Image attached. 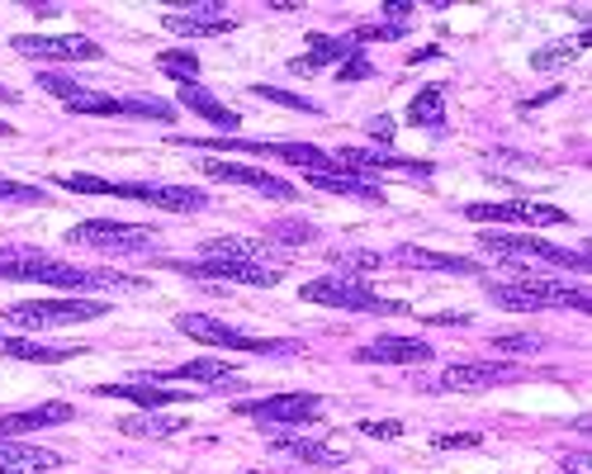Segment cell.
<instances>
[{"instance_id":"cell-1","label":"cell","mask_w":592,"mask_h":474,"mask_svg":"<svg viewBox=\"0 0 592 474\" xmlns=\"http://www.w3.org/2000/svg\"><path fill=\"white\" fill-rule=\"evenodd\" d=\"M0 280L53 285V290H148V280L124 276V270H85L67 266L48 252H0Z\"/></svg>"},{"instance_id":"cell-2","label":"cell","mask_w":592,"mask_h":474,"mask_svg":"<svg viewBox=\"0 0 592 474\" xmlns=\"http://www.w3.org/2000/svg\"><path fill=\"white\" fill-rule=\"evenodd\" d=\"M488 299L516 313H536V309H588V294L559 280H531L522 276L516 285H488Z\"/></svg>"},{"instance_id":"cell-3","label":"cell","mask_w":592,"mask_h":474,"mask_svg":"<svg viewBox=\"0 0 592 474\" xmlns=\"http://www.w3.org/2000/svg\"><path fill=\"white\" fill-rule=\"evenodd\" d=\"M303 299H309V304H327V309H351V313H403L398 299L374 294L365 280H351V276L309 280L303 285Z\"/></svg>"},{"instance_id":"cell-4","label":"cell","mask_w":592,"mask_h":474,"mask_svg":"<svg viewBox=\"0 0 592 474\" xmlns=\"http://www.w3.org/2000/svg\"><path fill=\"white\" fill-rule=\"evenodd\" d=\"M176 327L195 342H209V347H233V351H256V356H299V342H262V337H247L219 319H205V313H181Z\"/></svg>"},{"instance_id":"cell-5","label":"cell","mask_w":592,"mask_h":474,"mask_svg":"<svg viewBox=\"0 0 592 474\" xmlns=\"http://www.w3.org/2000/svg\"><path fill=\"white\" fill-rule=\"evenodd\" d=\"M484 252H498L508 262H545V266H565V270H583L592 266L588 252H573V247H555V242H541V238H522V233H484Z\"/></svg>"},{"instance_id":"cell-6","label":"cell","mask_w":592,"mask_h":474,"mask_svg":"<svg viewBox=\"0 0 592 474\" xmlns=\"http://www.w3.org/2000/svg\"><path fill=\"white\" fill-rule=\"evenodd\" d=\"M105 313L95 299H24V304L5 309L10 327H62V323H91Z\"/></svg>"},{"instance_id":"cell-7","label":"cell","mask_w":592,"mask_h":474,"mask_svg":"<svg viewBox=\"0 0 592 474\" xmlns=\"http://www.w3.org/2000/svg\"><path fill=\"white\" fill-rule=\"evenodd\" d=\"M67 242H77V247H100V252H148L152 242H156V228H148V223L91 219V223L71 228Z\"/></svg>"},{"instance_id":"cell-8","label":"cell","mask_w":592,"mask_h":474,"mask_svg":"<svg viewBox=\"0 0 592 474\" xmlns=\"http://www.w3.org/2000/svg\"><path fill=\"white\" fill-rule=\"evenodd\" d=\"M10 48L34 62H100V43L85 34H20L10 38Z\"/></svg>"},{"instance_id":"cell-9","label":"cell","mask_w":592,"mask_h":474,"mask_svg":"<svg viewBox=\"0 0 592 474\" xmlns=\"http://www.w3.org/2000/svg\"><path fill=\"white\" fill-rule=\"evenodd\" d=\"M469 223H522V228H550V223H573V213L555 205H531V199H508V205H465Z\"/></svg>"},{"instance_id":"cell-10","label":"cell","mask_w":592,"mask_h":474,"mask_svg":"<svg viewBox=\"0 0 592 474\" xmlns=\"http://www.w3.org/2000/svg\"><path fill=\"white\" fill-rule=\"evenodd\" d=\"M109 195L119 199H142V205H156V209H171V213H199L209 205L205 190L195 185H148V181H109Z\"/></svg>"},{"instance_id":"cell-11","label":"cell","mask_w":592,"mask_h":474,"mask_svg":"<svg viewBox=\"0 0 592 474\" xmlns=\"http://www.w3.org/2000/svg\"><path fill=\"white\" fill-rule=\"evenodd\" d=\"M233 413L256 423H313L323 413V398L317 394H270L256 398V404H233Z\"/></svg>"},{"instance_id":"cell-12","label":"cell","mask_w":592,"mask_h":474,"mask_svg":"<svg viewBox=\"0 0 592 474\" xmlns=\"http://www.w3.org/2000/svg\"><path fill=\"white\" fill-rule=\"evenodd\" d=\"M38 85H43L48 95L62 100L67 109H77V114H124V100L100 95V91H85L81 81L62 77V71H38Z\"/></svg>"},{"instance_id":"cell-13","label":"cell","mask_w":592,"mask_h":474,"mask_svg":"<svg viewBox=\"0 0 592 474\" xmlns=\"http://www.w3.org/2000/svg\"><path fill=\"white\" fill-rule=\"evenodd\" d=\"M185 270H190V276H205V280L256 285V290H270V285H280V276H285V266H266V262H190Z\"/></svg>"},{"instance_id":"cell-14","label":"cell","mask_w":592,"mask_h":474,"mask_svg":"<svg viewBox=\"0 0 592 474\" xmlns=\"http://www.w3.org/2000/svg\"><path fill=\"white\" fill-rule=\"evenodd\" d=\"M356 361H370V366H427L431 361V347H427V342H417V337L384 333V337H374L370 347H360Z\"/></svg>"},{"instance_id":"cell-15","label":"cell","mask_w":592,"mask_h":474,"mask_svg":"<svg viewBox=\"0 0 592 474\" xmlns=\"http://www.w3.org/2000/svg\"><path fill=\"white\" fill-rule=\"evenodd\" d=\"M199 171L213 181H223V185H247V190H262V195H276V199H294V185L290 181H280V176H266V171H256V166H237V162H199Z\"/></svg>"},{"instance_id":"cell-16","label":"cell","mask_w":592,"mask_h":474,"mask_svg":"<svg viewBox=\"0 0 592 474\" xmlns=\"http://www.w3.org/2000/svg\"><path fill=\"white\" fill-rule=\"evenodd\" d=\"M516 380V366H498V361H474V366H445L437 390H494V384Z\"/></svg>"},{"instance_id":"cell-17","label":"cell","mask_w":592,"mask_h":474,"mask_svg":"<svg viewBox=\"0 0 592 474\" xmlns=\"http://www.w3.org/2000/svg\"><path fill=\"white\" fill-rule=\"evenodd\" d=\"M309 185L313 190H332V195H351V199H370V205H380L384 190L374 185L370 176H360L351 166H323V171H309Z\"/></svg>"},{"instance_id":"cell-18","label":"cell","mask_w":592,"mask_h":474,"mask_svg":"<svg viewBox=\"0 0 592 474\" xmlns=\"http://www.w3.org/2000/svg\"><path fill=\"white\" fill-rule=\"evenodd\" d=\"M351 171H403V176H431V162H413V157H398V152H370V148H341L337 152Z\"/></svg>"},{"instance_id":"cell-19","label":"cell","mask_w":592,"mask_h":474,"mask_svg":"<svg viewBox=\"0 0 592 474\" xmlns=\"http://www.w3.org/2000/svg\"><path fill=\"white\" fill-rule=\"evenodd\" d=\"M199 262H266V266H285L276 262V252L256 238H209L199 247Z\"/></svg>"},{"instance_id":"cell-20","label":"cell","mask_w":592,"mask_h":474,"mask_svg":"<svg viewBox=\"0 0 592 474\" xmlns=\"http://www.w3.org/2000/svg\"><path fill=\"white\" fill-rule=\"evenodd\" d=\"M162 24L171 28V34H181V38H213V34H228V28H233V20H228L223 10H213V5L162 14Z\"/></svg>"},{"instance_id":"cell-21","label":"cell","mask_w":592,"mask_h":474,"mask_svg":"<svg viewBox=\"0 0 592 474\" xmlns=\"http://www.w3.org/2000/svg\"><path fill=\"white\" fill-rule=\"evenodd\" d=\"M95 394H105V398H128V404H138V408H166V404H190V394H176V390H162V384H142V380H124V384H100Z\"/></svg>"},{"instance_id":"cell-22","label":"cell","mask_w":592,"mask_h":474,"mask_svg":"<svg viewBox=\"0 0 592 474\" xmlns=\"http://www.w3.org/2000/svg\"><path fill=\"white\" fill-rule=\"evenodd\" d=\"M71 404H38V408H24V413H5L0 418V441L5 437H24V432H38V427H57V423H71Z\"/></svg>"},{"instance_id":"cell-23","label":"cell","mask_w":592,"mask_h":474,"mask_svg":"<svg viewBox=\"0 0 592 474\" xmlns=\"http://www.w3.org/2000/svg\"><path fill=\"white\" fill-rule=\"evenodd\" d=\"M62 455L48 447H28V441H0V474H34V470H57Z\"/></svg>"},{"instance_id":"cell-24","label":"cell","mask_w":592,"mask_h":474,"mask_svg":"<svg viewBox=\"0 0 592 474\" xmlns=\"http://www.w3.org/2000/svg\"><path fill=\"white\" fill-rule=\"evenodd\" d=\"M162 380H195V384H242L233 366L223 361H190V366H171V370H152V375H142V384H162Z\"/></svg>"},{"instance_id":"cell-25","label":"cell","mask_w":592,"mask_h":474,"mask_svg":"<svg viewBox=\"0 0 592 474\" xmlns=\"http://www.w3.org/2000/svg\"><path fill=\"white\" fill-rule=\"evenodd\" d=\"M356 48H351V38H327V34H309V53L294 57L290 71H299V77H313L323 62H346Z\"/></svg>"},{"instance_id":"cell-26","label":"cell","mask_w":592,"mask_h":474,"mask_svg":"<svg viewBox=\"0 0 592 474\" xmlns=\"http://www.w3.org/2000/svg\"><path fill=\"white\" fill-rule=\"evenodd\" d=\"M270 447L285 451V455H294V461H303V465H323V470L346 465V451L327 447V441H309V437H276Z\"/></svg>"},{"instance_id":"cell-27","label":"cell","mask_w":592,"mask_h":474,"mask_svg":"<svg viewBox=\"0 0 592 474\" xmlns=\"http://www.w3.org/2000/svg\"><path fill=\"white\" fill-rule=\"evenodd\" d=\"M0 356H10V361H71V356H81V347H48V342H28V337H0Z\"/></svg>"},{"instance_id":"cell-28","label":"cell","mask_w":592,"mask_h":474,"mask_svg":"<svg viewBox=\"0 0 592 474\" xmlns=\"http://www.w3.org/2000/svg\"><path fill=\"white\" fill-rule=\"evenodd\" d=\"M398 266H417V270H455V276H474L479 262H465V256H445V252H427V247H398L394 256Z\"/></svg>"},{"instance_id":"cell-29","label":"cell","mask_w":592,"mask_h":474,"mask_svg":"<svg viewBox=\"0 0 592 474\" xmlns=\"http://www.w3.org/2000/svg\"><path fill=\"white\" fill-rule=\"evenodd\" d=\"M185 418H176V413H134V418H124L119 423V432L124 437H176L185 432Z\"/></svg>"},{"instance_id":"cell-30","label":"cell","mask_w":592,"mask_h":474,"mask_svg":"<svg viewBox=\"0 0 592 474\" xmlns=\"http://www.w3.org/2000/svg\"><path fill=\"white\" fill-rule=\"evenodd\" d=\"M181 100H185V109H195L199 119H209L213 128H237V114L228 105H219L205 85H181Z\"/></svg>"},{"instance_id":"cell-31","label":"cell","mask_w":592,"mask_h":474,"mask_svg":"<svg viewBox=\"0 0 592 474\" xmlns=\"http://www.w3.org/2000/svg\"><path fill=\"white\" fill-rule=\"evenodd\" d=\"M408 124H417V128H445V95H441V85L417 91V100L408 105Z\"/></svg>"},{"instance_id":"cell-32","label":"cell","mask_w":592,"mask_h":474,"mask_svg":"<svg viewBox=\"0 0 592 474\" xmlns=\"http://www.w3.org/2000/svg\"><path fill=\"white\" fill-rule=\"evenodd\" d=\"M266 157H280V162H294V166H303V171L332 166V157H327L323 148H309V142H270Z\"/></svg>"},{"instance_id":"cell-33","label":"cell","mask_w":592,"mask_h":474,"mask_svg":"<svg viewBox=\"0 0 592 474\" xmlns=\"http://www.w3.org/2000/svg\"><path fill=\"white\" fill-rule=\"evenodd\" d=\"M156 67H162L166 77H176L181 85L199 81V57H190V53H162V57H156Z\"/></svg>"},{"instance_id":"cell-34","label":"cell","mask_w":592,"mask_h":474,"mask_svg":"<svg viewBox=\"0 0 592 474\" xmlns=\"http://www.w3.org/2000/svg\"><path fill=\"white\" fill-rule=\"evenodd\" d=\"M573 53H579V43H555V48H541L536 57H531V67L536 71H555V67H565V62H573Z\"/></svg>"},{"instance_id":"cell-35","label":"cell","mask_w":592,"mask_h":474,"mask_svg":"<svg viewBox=\"0 0 592 474\" xmlns=\"http://www.w3.org/2000/svg\"><path fill=\"white\" fill-rule=\"evenodd\" d=\"M0 199L5 205H43L48 190H38V185H24V181H0Z\"/></svg>"},{"instance_id":"cell-36","label":"cell","mask_w":592,"mask_h":474,"mask_svg":"<svg viewBox=\"0 0 592 474\" xmlns=\"http://www.w3.org/2000/svg\"><path fill=\"white\" fill-rule=\"evenodd\" d=\"M270 233H276V242H290V247H299V242H313L317 233H313V223H303V219H280L276 228H270Z\"/></svg>"},{"instance_id":"cell-37","label":"cell","mask_w":592,"mask_h":474,"mask_svg":"<svg viewBox=\"0 0 592 474\" xmlns=\"http://www.w3.org/2000/svg\"><path fill=\"white\" fill-rule=\"evenodd\" d=\"M256 95H262V100H270V105L299 109V114H317V105H313V100H299V95H290V91H276V85H256Z\"/></svg>"},{"instance_id":"cell-38","label":"cell","mask_w":592,"mask_h":474,"mask_svg":"<svg viewBox=\"0 0 592 474\" xmlns=\"http://www.w3.org/2000/svg\"><path fill=\"white\" fill-rule=\"evenodd\" d=\"M337 262H341L346 270H380L384 256H380V252H337Z\"/></svg>"},{"instance_id":"cell-39","label":"cell","mask_w":592,"mask_h":474,"mask_svg":"<svg viewBox=\"0 0 592 474\" xmlns=\"http://www.w3.org/2000/svg\"><path fill=\"white\" fill-rule=\"evenodd\" d=\"M408 24H370V28H356L351 43H365V38H403Z\"/></svg>"},{"instance_id":"cell-40","label":"cell","mask_w":592,"mask_h":474,"mask_svg":"<svg viewBox=\"0 0 592 474\" xmlns=\"http://www.w3.org/2000/svg\"><path fill=\"white\" fill-rule=\"evenodd\" d=\"M484 437H474V432H451V437H437V451H474Z\"/></svg>"},{"instance_id":"cell-41","label":"cell","mask_w":592,"mask_h":474,"mask_svg":"<svg viewBox=\"0 0 592 474\" xmlns=\"http://www.w3.org/2000/svg\"><path fill=\"white\" fill-rule=\"evenodd\" d=\"M360 432L380 437V441H394V437H403V423H394V418H388V423H360Z\"/></svg>"},{"instance_id":"cell-42","label":"cell","mask_w":592,"mask_h":474,"mask_svg":"<svg viewBox=\"0 0 592 474\" xmlns=\"http://www.w3.org/2000/svg\"><path fill=\"white\" fill-rule=\"evenodd\" d=\"M341 81H360V77H370V62H365V53H351L346 57V67L337 71Z\"/></svg>"},{"instance_id":"cell-43","label":"cell","mask_w":592,"mask_h":474,"mask_svg":"<svg viewBox=\"0 0 592 474\" xmlns=\"http://www.w3.org/2000/svg\"><path fill=\"white\" fill-rule=\"evenodd\" d=\"M502 351H541V337H498Z\"/></svg>"},{"instance_id":"cell-44","label":"cell","mask_w":592,"mask_h":474,"mask_svg":"<svg viewBox=\"0 0 592 474\" xmlns=\"http://www.w3.org/2000/svg\"><path fill=\"white\" fill-rule=\"evenodd\" d=\"M370 134H380V142L394 138V119H370Z\"/></svg>"},{"instance_id":"cell-45","label":"cell","mask_w":592,"mask_h":474,"mask_svg":"<svg viewBox=\"0 0 592 474\" xmlns=\"http://www.w3.org/2000/svg\"><path fill=\"white\" fill-rule=\"evenodd\" d=\"M565 474H588V461H583V455H579V461H569V470Z\"/></svg>"},{"instance_id":"cell-46","label":"cell","mask_w":592,"mask_h":474,"mask_svg":"<svg viewBox=\"0 0 592 474\" xmlns=\"http://www.w3.org/2000/svg\"><path fill=\"white\" fill-rule=\"evenodd\" d=\"M14 100H20V95H14L10 85H0V105H14Z\"/></svg>"},{"instance_id":"cell-47","label":"cell","mask_w":592,"mask_h":474,"mask_svg":"<svg viewBox=\"0 0 592 474\" xmlns=\"http://www.w3.org/2000/svg\"><path fill=\"white\" fill-rule=\"evenodd\" d=\"M0 138H14V128H10V124H0Z\"/></svg>"}]
</instances>
